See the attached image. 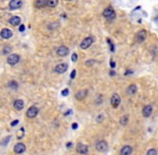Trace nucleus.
I'll list each match as a JSON object with an SVG mask.
<instances>
[{"label":"nucleus","instance_id":"1","mask_svg":"<svg viewBox=\"0 0 158 155\" xmlns=\"http://www.w3.org/2000/svg\"><path fill=\"white\" fill-rule=\"evenodd\" d=\"M103 16L105 17V19H107L108 22H112L116 19V12L112 7H107L106 9H104L103 11Z\"/></svg>","mask_w":158,"mask_h":155},{"label":"nucleus","instance_id":"2","mask_svg":"<svg viewBox=\"0 0 158 155\" xmlns=\"http://www.w3.org/2000/svg\"><path fill=\"white\" fill-rule=\"evenodd\" d=\"M107 149H108V144H107V142L105 140H100L95 143V150L98 152L103 153V152H106Z\"/></svg>","mask_w":158,"mask_h":155},{"label":"nucleus","instance_id":"3","mask_svg":"<svg viewBox=\"0 0 158 155\" xmlns=\"http://www.w3.org/2000/svg\"><path fill=\"white\" fill-rule=\"evenodd\" d=\"M94 42V38L93 37H87V38H84L82 41H81V43H80V48L81 50H87V48H89L92 43Z\"/></svg>","mask_w":158,"mask_h":155},{"label":"nucleus","instance_id":"4","mask_svg":"<svg viewBox=\"0 0 158 155\" xmlns=\"http://www.w3.org/2000/svg\"><path fill=\"white\" fill-rule=\"evenodd\" d=\"M146 37H147V31H146V30H144V29H142V30H140V31L137 32L134 39H135V41H137V42H139V43H142V42H144V41L146 40Z\"/></svg>","mask_w":158,"mask_h":155},{"label":"nucleus","instance_id":"5","mask_svg":"<svg viewBox=\"0 0 158 155\" xmlns=\"http://www.w3.org/2000/svg\"><path fill=\"white\" fill-rule=\"evenodd\" d=\"M120 102H121L120 96H119L117 93L113 94L112 97H110V105H112V107H113L114 109H117L119 107V105H120Z\"/></svg>","mask_w":158,"mask_h":155},{"label":"nucleus","instance_id":"6","mask_svg":"<svg viewBox=\"0 0 158 155\" xmlns=\"http://www.w3.org/2000/svg\"><path fill=\"white\" fill-rule=\"evenodd\" d=\"M55 53L58 56L60 57H65V56H67L69 53V48L66 46V45H60L59 48H56V51H55Z\"/></svg>","mask_w":158,"mask_h":155},{"label":"nucleus","instance_id":"7","mask_svg":"<svg viewBox=\"0 0 158 155\" xmlns=\"http://www.w3.org/2000/svg\"><path fill=\"white\" fill-rule=\"evenodd\" d=\"M38 113H39V109L36 106H31L28 108V110L26 112V116L28 119H35L36 116L38 115Z\"/></svg>","mask_w":158,"mask_h":155},{"label":"nucleus","instance_id":"8","mask_svg":"<svg viewBox=\"0 0 158 155\" xmlns=\"http://www.w3.org/2000/svg\"><path fill=\"white\" fill-rule=\"evenodd\" d=\"M21 60V57L20 55H17V54H11L10 56H8V59H7V62L9 65L11 66H14L16 64H19Z\"/></svg>","mask_w":158,"mask_h":155},{"label":"nucleus","instance_id":"9","mask_svg":"<svg viewBox=\"0 0 158 155\" xmlns=\"http://www.w3.org/2000/svg\"><path fill=\"white\" fill-rule=\"evenodd\" d=\"M76 151H77V153H79V154H88L89 146L87 144H84V143L79 142L78 144L76 145Z\"/></svg>","mask_w":158,"mask_h":155},{"label":"nucleus","instance_id":"10","mask_svg":"<svg viewBox=\"0 0 158 155\" xmlns=\"http://www.w3.org/2000/svg\"><path fill=\"white\" fill-rule=\"evenodd\" d=\"M67 69H68V65L67 64H59V65H56L54 67V72L56 73H60V74H62V73H64L67 71Z\"/></svg>","mask_w":158,"mask_h":155},{"label":"nucleus","instance_id":"11","mask_svg":"<svg viewBox=\"0 0 158 155\" xmlns=\"http://www.w3.org/2000/svg\"><path fill=\"white\" fill-rule=\"evenodd\" d=\"M23 5V1L22 0H11L9 2V9L10 10H17L21 9Z\"/></svg>","mask_w":158,"mask_h":155},{"label":"nucleus","instance_id":"12","mask_svg":"<svg viewBox=\"0 0 158 155\" xmlns=\"http://www.w3.org/2000/svg\"><path fill=\"white\" fill-rule=\"evenodd\" d=\"M88 94H89V91L88 89H80L78 92L75 94V98L79 100V101H81V100H84L86 97L88 96Z\"/></svg>","mask_w":158,"mask_h":155},{"label":"nucleus","instance_id":"13","mask_svg":"<svg viewBox=\"0 0 158 155\" xmlns=\"http://www.w3.org/2000/svg\"><path fill=\"white\" fill-rule=\"evenodd\" d=\"M152 113H153V107L151 106V105L144 106V108L142 109V115L144 117H149V116L152 115Z\"/></svg>","mask_w":158,"mask_h":155},{"label":"nucleus","instance_id":"14","mask_svg":"<svg viewBox=\"0 0 158 155\" xmlns=\"http://www.w3.org/2000/svg\"><path fill=\"white\" fill-rule=\"evenodd\" d=\"M25 151H26V145L24 143L19 142V143H16L14 145V152L16 154H22V153H24Z\"/></svg>","mask_w":158,"mask_h":155},{"label":"nucleus","instance_id":"15","mask_svg":"<svg viewBox=\"0 0 158 155\" xmlns=\"http://www.w3.org/2000/svg\"><path fill=\"white\" fill-rule=\"evenodd\" d=\"M132 152H133V148L131 145H125L121 148L119 153H120V155H130L132 154Z\"/></svg>","mask_w":158,"mask_h":155},{"label":"nucleus","instance_id":"16","mask_svg":"<svg viewBox=\"0 0 158 155\" xmlns=\"http://www.w3.org/2000/svg\"><path fill=\"white\" fill-rule=\"evenodd\" d=\"M0 36H1V38L2 39H5V40H8V39H10L12 36H13V32L11 31L10 29L8 28H5L1 30V32H0Z\"/></svg>","mask_w":158,"mask_h":155},{"label":"nucleus","instance_id":"17","mask_svg":"<svg viewBox=\"0 0 158 155\" xmlns=\"http://www.w3.org/2000/svg\"><path fill=\"white\" fill-rule=\"evenodd\" d=\"M138 92V86H137V84H130L128 87H127V94H128L129 96H133L135 95Z\"/></svg>","mask_w":158,"mask_h":155},{"label":"nucleus","instance_id":"18","mask_svg":"<svg viewBox=\"0 0 158 155\" xmlns=\"http://www.w3.org/2000/svg\"><path fill=\"white\" fill-rule=\"evenodd\" d=\"M13 107H14L15 110L21 111V110H23V108H24V101H23L22 99H16V100H14V102H13Z\"/></svg>","mask_w":158,"mask_h":155},{"label":"nucleus","instance_id":"19","mask_svg":"<svg viewBox=\"0 0 158 155\" xmlns=\"http://www.w3.org/2000/svg\"><path fill=\"white\" fill-rule=\"evenodd\" d=\"M34 5L37 9H42V8L47 7V0H36Z\"/></svg>","mask_w":158,"mask_h":155},{"label":"nucleus","instance_id":"20","mask_svg":"<svg viewBox=\"0 0 158 155\" xmlns=\"http://www.w3.org/2000/svg\"><path fill=\"white\" fill-rule=\"evenodd\" d=\"M9 23H10L12 26H19L21 24V17L20 16H12L9 21Z\"/></svg>","mask_w":158,"mask_h":155},{"label":"nucleus","instance_id":"21","mask_svg":"<svg viewBox=\"0 0 158 155\" xmlns=\"http://www.w3.org/2000/svg\"><path fill=\"white\" fill-rule=\"evenodd\" d=\"M59 5V0H47V7L49 8H55Z\"/></svg>","mask_w":158,"mask_h":155},{"label":"nucleus","instance_id":"22","mask_svg":"<svg viewBox=\"0 0 158 155\" xmlns=\"http://www.w3.org/2000/svg\"><path fill=\"white\" fill-rule=\"evenodd\" d=\"M129 122V116L128 115H124L120 117V120H119V123H120V125L121 126H127Z\"/></svg>","mask_w":158,"mask_h":155},{"label":"nucleus","instance_id":"23","mask_svg":"<svg viewBox=\"0 0 158 155\" xmlns=\"http://www.w3.org/2000/svg\"><path fill=\"white\" fill-rule=\"evenodd\" d=\"M24 135H25V129L22 127L20 130L17 131V134H16V138H17L19 140H21V139H23V138H24Z\"/></svg>","mask_w":158,"mask_h":155},{"label":"nucleus","instance_id":"24","mask_svg":"<svg viewBox=\"0 0 158 155\" xmlns=\"http://www.w3.org/2000/svg\"><path fill=\"white\" fill-rule=\"evenodd\" d=\"M8 86L12 88V89H17V87H19V84L16 81H10V82L8 83Z\"/></svg>","mask_w":158,"mask_h":155},{"label":"nucleus","instance_id":"25","mask_svg":"<svg viewBox=\"0 0 158 155\" xmlns=\"http://www.w3.org/2000/svg\"><path fill=\"white\" fill-rule=\"evenodd\" d=\"M106 42L108 43L109 48H110V52H112V53H114V52H115V45H114V42L109 38H106Z\"/></svg>","mask_w":158,"mask_h":155},{"label":"nucleus","instance_id":"26","mask_svg":"<svg viewBox=\"0 0 158 155\" xmlns=\"http://www.w3.org/2000/svg\"><path fill=\"white\" fill-rule=\"evenodd\" d=\"M11 140V136H8V137H5L3 140L0 142V144L2 145V146H5V145H8V143L10 142Z\"/></svg>","mask_w":158,"mask_h":155},{"label":"nucleus","instance_id":"27","mask_svg":"<svg viewBox=\"0 0 158 155\" xmlns=\"http://www.w3.org/2000/svg\"><path fill=\"white\" fill-rule=\"evenodd\" d=\"M11 51H12V48H11V46H5V48H3V50H2V54H9L11 52Z\"/></svg>","mask_w":158,"mask_h":155},{"label":"nucleus","instance_id":"28","mask_svg":"<svg viewBox=\"0 0 158 155\" xmlns=\"http://www.w3.org/2000/svg\"><path fill=\"white\" fill-rule=\"evenodd\" d=\"M147 155H157L158 154V151L155 150V149H151V150L147 151V153H146Z\"/></svg>","mask_w":158,"mask_h":155},{"label":"nucleus","instance_id":"29","mask_svg":"<svg viewBox=\"0 0 158 155\" xmlns=\"http://www.w3.org/2000/svg\"><path fill=\"white\" fill-rule=\"evenodd\" d=\"M76 73H77L76 69H73V71L70 72V80H74L75 78H76Z\"/></svg>","mask_w":158,"mask_h":155},{"label":"nucleus","instance_id":"30","mask_svg":"<svg viewBox=\"0 0 158 155\" xmlns=\"http://www.w3.org/2000/svg\"><path fill=\"white\" fill-rule=\"evenodd\" d=\"M68 94H69L68 88H64V89L62 91V96H68Z\"/></svg>","mask_w":158,"mask_h":155},{"label":"nucleus","instance_id":"31","mask_svg":"<svg viewBox=\"0 0 158 155\" xmlns=\"http://www.w3.org/2000/svg\"><path fill=\"white\" fill-rule=\"evenodd\" d=\"M93 64H94V59H88L86 62V66H92Z\"/></svg>","mask_w":158,"mask_h":155},{"label":"nucleus","instance_id":"32","mask_svg":"<svg viewBox=\"0 0 158 155\" xmlns=\"http://www.w3.org/2000/svg\"><path fill=\"white\" fill-rule=\"evenodd\" d=\"M77 59H78V55L76 53H73V55H72V60L73 62H77Z\"/></svg>","mask_w":158,"mask_h":155},{"label":"nucleus","instance_id":"33","mask_svg":"<svg viewBox=\"0 0 158 155\" xmlns=\"http://www.w3.org/2000/svg\"><path fill=\"white\" fill-rule=\"evenodd\" d=\"M109 65H110V68H112V69H115V68H116V63H115L114 60H110Z\"/></svg>","mask_w":158,"mask_h":155},{"label":"nucleus","instance_id":"34","mask_svg":"<svg viewBox=\"0 0 158 155\" xmlns=\"http://www.w3.org/2000/svg\"><path fill=\"white\" fill-rule=\"evenodd\" d=\"M133 73V71L132 70H130V69H128V70H126L125 71V76H129V74H132Z\"/></svg>","mask_w":158,"mask_h":155},{"label":"nucleus","instance_id":"35","mask_svg":"<svg viewBox=\"0 0 158 155\" xmlns=\"http://www.w3.org/2000/svg\"><path fill=\"white\" fill-rule=\"evenodd\" d=\"M95 120H96V122H98V123H101V122H102V120H103V115H99L98 117H96V119H95Z\"/></svg>","mask_w":158,"mask_h":155},{"label":"nucleus","instance_id":"36","mask_svg":"<svg viewBox=\"0 0 158 155\" xmlns=\"http://www.w3.org/2000/svg\"><path fill=\"white\" fill-rule=\"evenodd\" d=\"M72 128H73L74 130H76V129L78 128V124H77V123H73V124H72Z\"/></svg>","mask_w":158,"mask_h":155},{"label":"nucleus","instance_id":"37","mask_svg":"<svg viewBox=\"0 0 158 155\" xmlns=\"http://www.w3.org/2000/svg\"><path fill=\"white\" fill-rule=\"evenodd\" d=\"M72 146H73V142H70V141H69V142L66 143V148H67V149H70Z\"/></svg>","mask_w":158,"mask_h":155},{"label":"nucleus","instance_id":"38","mask_svg":"<svg viewBox=\"0 0 158 155\" xmlns=\"http://www.w3.org/2000/svg\"><path fill=\"white\" fill-rule=\"evenodd\" d=\"M109 76H110V77H114V76H116V71H115L114 69H112V70H110V72H109Z\"/></svg>","mask_w":158,"mask_h":155},{"label":"nucleus","instance_id":"39","mask_svg":"<svg viewBox=\"0 0 158 155\" xmlns=\"http://www.w3.org/2000/svg\"><path fill=\"white\" fill-rule=\"evenodd\" d=\"M19 124V120H15V121H13L12 123H11V126L13 127V126H15V125H17Z\"/></svg>","mask_w":158,"mask_h":155},{"label":"nucleus","instance_id":"40","mask_svg":"<svg viewBox=\"0 0 158 155\" xmlns=\"http://www.w3.org/2000/svg\"><path fill=\"white\" fill-rule=\"evenodd\" d=\"M19 30H20L21 32H23V31L25 30V26H24V25H21L20 28H19Z\"/></svg>","mask_w":158,"mask_h":155},{"label":"nucleus","instance_id":"41","mask_svg":"<svg viewBox=\"0 0 158 155\" xmlns=\"http://www.w3.org/2000/svg\"><path fill=\"white\" fill-rule=\"evenodd\" d=\"M72 112H73L72 110H68V111H66L64 113V116H67V115H69V114H72Z\"/></svg>","mask_w":158,"mask_h":155},{"label":"nucleus","instance_id":"42","mask_svg":"<svg viewBox=\"0 0 158 155\" xmlns=\"http://www.w3.org/2000/svg\"><path fill=\"white\" fill-rule=\"evenodd\" d=\"M66 1H73V0H66Z\"/></svg>","mask_w":158,"mask_h":155}]
</instances>
